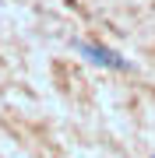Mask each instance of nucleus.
<instances>
[{
  "instance_id": "1",
  "label": "nucleus",
  "mask_w": 155,
  "mask_h": 158,
  "mask_svg": "<svg viewBox=\"0 0 155 158\" xmlns=\"http://www.w3.org/2000/svg\"><path fill=\"white\" fill-rule=\"evenodd\" d=\"M78 49L85 53L92 63H102V67H113V70H127V60H120L116 53H109L106 46H95V42H78Z\"/></svg>"
}]
</instances>
